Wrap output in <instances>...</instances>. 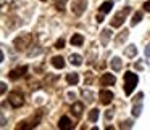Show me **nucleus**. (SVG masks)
<instances>
[{
    "label": "nucleus",
    "instance_id": "393cba45",
    "mask_svg": "<svg viewBox=\"0 0 150 130\" xmlns=\"http://www.w3.org/2000/svg\"><path fill=\"white\" fill-rule=\"evenodd\" d=\"M82 95H84V98H87V103H92V101H94V98H92V93H91V92H86V90H84V93H82Z\"/></svg>",
    "mask_w": 150,
    "mask_h": 130
},
{
    "label": "nucleus",
    "instance_id": "4be33fe9",
    "mask_svg": "<svg viewBox=\"0 0 150 130\" xmlns=\"http://www.w3.org/2000/svg\"><path fill=\"white\" fill-rule=\"evenodd\" d=\"M140 113H142V104H140V103L137 104L136 103V104H134V108H132V116L134 117H139Z\"/></svg>",
    "mask_w": 150,
    "mask_h": 130
},
{
    "label": "nucleus",
    "instance_id": "ddd939ff",
    "mask_svg": "<svg viewBox=\"0 0 150 130\" xmlns=\"http://www.w3.org/2000/svg\"><path fill=\"white\" fill-rule=\"evenodd\" d=\"M111 37V29H103L100 34V43L102 45H108V40Z\"/></svg>",
    "mask_w": 150,
    "mask_h": 130
},
{
    "label": "nucleus",
    "instance_id": "bb28decb",
    "mask_svg": "<svg viewBox=\"0 0 150 130\" xmlns=\"http://www.w3.org/2000/svg\"><path fill=\"white\" fill-rule=\"evenodd\" d=\"M40 52H42V48H36V50H31V52H28V55H29V56H34V55H39Z\"/></svg>",
    "mask_w": 150,
    "mask_h": 130
},
{
    "label": "nucleus",
    "instance_id": "72a5a7b5",
    "mask_svg": "<svg viewBox=\"0 0 150 130\" xmlns=\"http://www.w3.org/2000/svg\"><path fill=\"white\" fill-rule=\"evenodd\" d=\"M7 125V117H5V114H2V127Z\"/></svg>",
    "mask_w": 150,
    "mask_h": 130
},
{
    "label": "nucleus",
    "instance_id": "f3484780",
    "mask_svg": "<svg viewBox=\"0 0 150 130\" xmlns=\"http://www.w3.org/2000/svg\"><path fill=\"white\" fill-rule=\"evenodd\" d=\"M69 63L71 64H74V66H81L82 64V58H81V55H73L71 53V56H69Z\"/></svg>",
    "mask_w": 150,
    "mask_h": 130
},
{
    "label": "nucleus",
    "instance_id": "5701e85b",
    "mask_svg": "<svg viewBox=\"0 0 150 130\" xmlns=\"http://www.w3.org/2000/svg\"><path fill=\"white\" fill-rule=\"evenodd\" d=\"M89 120H91V122H97L98 120V109H92L91 113H89Z\"/></svg>",
    "mask_w": 150,
    "mask_h": 130
},
{
    "label": "nucleus",
    "instance_id": "423d86ee",
    "mask_svg": "<svg viewBox=\"0 0 150 130\" xmlns=\"http://www.w3.org/2000/svg\"><path fill=\"white\" fill-rule=\"evenodd\" d=\"M98 96H100V101L103 104H110L111 100H113V93H111L110 90H100Z\"/></svg>",
    "mask_w": 150,
    "mask_h": 130
},
{
    "label": "nucleus",
    "instance_id": "9b49d317",
    "mask_svg": "<svg viewBox=\"0 0 150 130\" xmlns=\"http://www.w3.org/2000/svg\"><path fill=\"white\" fill-rule=\"evenodd\" d=\"M69 42H71L73 47H81L82 43H84V37H82V34H73Z\"/></svg>",
    "mask_w": 150,
    "mask_h": 130
},
{
    "label": "nucleus",
    "instance_id": "a211bd4d",
    "mask_svg": "<svg viewBox=\"0 0 150 130\" xmlns=\"http://www.w3.org/2000/svg\"><path fill=\"white\" fill-rule=\"evenodd\" d=\"M111 8H113V2H105V3H102L100 5V8H98V10H100V13H108V11H111Z\"/></svg>",
    "mask_w": 150,
    "mask_h": 130
},
{
    "label": "nucleus",
    "instance_id": "473e14b6",
    "mask_svg": "<svg viewBox=\"0 0 150 130\" xmlns=\"http://www.w3.org/2000/svg\"><path fill=\"white\" fill-rule=\"evenodd\" d=\"M2 87H0V92H2V93H5V90H7V85H5V82H2Z\"/></svg>",
    "mask_w": 150,
    "mask_h": 130
},
{
    "label": "nucleus",
    "instance_id": "7c9ffc66",
    "mask_svg": "<svg viewBox=\"0 0 150 130\" xmlns=\"http://www.w3.org/2000/svg\"><path fill=\"white\" fill-rule=\"evenodd\" d=\"M134 66H136V69H139V71H142V69H144V64H142V63H140V61H137V63H136V64H134Z\"/></svg>",
    "mask_w": 150,
    "mask_h": 130
},
{
    "label": "nucleus",
    "instance_id": "9d476101",
    "mask_svg": "<svg viewBox=\"0 0 150 130\" xmlns=\"http://www.w3.org/2000/svg\"><path fill=\"white\" fill-rule=\"evenodd\" d=\"M110 66H111V69H113L115 72H120V71H121V68H123V61H121V59L118 58V56H115V58H111Z\"/></svg>",
    "mask_w": 150,
    "mask_h": 130
},
{
    "label": "nucleus",
    "instance_id": "e433bc0d",
    "mask_svg": "<svg viewBox=\"0 0 150 130\" xmlns=\"http://www.w3.org/2000/svg\"><path fill=\"white\" fill-rule=\"evenodd\" d=\"M10 2H11V0H10ZM2 5H5V0H2Z\"/></svg>",
    "mask_w": 150,
    "mask_h": 130
},
{
    "label": "nucleus",
    "instance_id": "412c9836",
    "mask_svg": "<svg viewBox=\"0 0 150 130\" xmlns=\"http://www.w3.org/2000/svg\"><path fill=\"white\" fill-rule=\"evenodd\" d=\"M55 2V8L58 11H63L66 8V0H53Z\"/></svg>",
    "mask_w": 150,
    "mask_h": 130
},
{
    "label": "nucleus",
    "instance_id": "39448f33",
    "mask_svg": "<svg viewBox=\"0 0 150 130\" xmlns=\"http://www.w3.org/2000/svg\"><path fill=\"white\" fill-rule=\"evenodd\" d=\"M86 8H87V0H76V2H73V13L76 15V16H81L82 13L86 11Z\"/></svg>",
    "mask_w": 150,
    "mask_h": 130
},
{
    "label": "nucleus",
    "instance_id": "c85d7f7f",
    "mask_svg": "<svg viewBox=\"0 0 150 130\" xmlns=\"http://www.w3.org/2000/svg\"><path fill=\"white\" fill-rule=\"evenodd\" d=\"M111 117H113V111H107V113H105V119L110 120Z\"/></svg>",
    "mask_w": 150,
    "mask_h": 130
},
{
    "label": "nucleus",
    "instance_id": "1a4fd4ad",
    "mask_svg": "<svg viewBox=\"0 0 150 130\" xmlns=\"http://www.w3.org/2000/svg\"><path fill=\"white\" fill-rule=\"evenodd\" d=\"M58 127H60L62 130H69V129H73V124H71V120H69V117L63 116L62 119H60V122H58Z\"/></svg>",
    "mask_w": 150,
    "mask_h": 130
},
{
    "label": "nucleus",
    "instance_id": "7ed1b4c3",
    "mask_svg": "<svg viewBox=\"0 0 150 130\" xmlns=\"http://www.w3.org/2000/svg\"><path fill=\"white\" fill-rule=\"evenodd\" d=\"M31 42H33V36L31 34H21L20 37L15 39V47H16V50H24L31 45Z\"/></svg>",
    "mask_w": 150,
    "mask_h": 130
},
{
    "label": "nucleus",
    "instance_id": "f03ea898",
    "mask_svg": "<svg viewBox=\"0 0 150 130\" xmlns=\"http://www.w3.org/2000/svg\"><path fill=\"white\" fill-rule=\"evenodd\" d=\"M131 13V7H124V10H121V11H118L116 15H115L113 18H111V27H120L121 24L124 23V20H126V16Z\"/></svg>",
    "mask_w": 150,
    "mask_h": 130
},
{
    "label": "nucleus",
    "instance_id": "4468645a",
    "mask_svg": "<svg viewBox=\"0 0 150 130\" xmlns=\"http://www.w3.org/2000/svg\"><path fill=\"white\" fill-rule=\"evenodd\" d=\"M52 66L57 69H63L65 68V59L62 58V56H53L52 58Z\"/></svg>",
    "mask_w": 150,
    "mask_h": 130
},
{
    "label": "nucleus",
    "instance_id": "6e6552de",
    "mask_svg": "<svg viewBox=\"0 0 150 130\" xmlns=\"http://www.w3.org/2000/svg\"><path fill=\"white\" fill-rule=\"evenodd\" d=\"M115 82H116V77H115L113 74H110V72H107V74H103L100 77V84L105 85V87H107V85H113Z\"/></svg>",
    "mask_w": 150,
    "mask_h": 130
},
{
    "label": "nucleus",
    "instance_id": "cd10ccee",
    "mask_svg": "<svg viewBox=\"0 0 150 130\" xmlns=\"http://www.w3.org/2000/svg\"><path fill=\"white\" fill-rule=\"evenodd\" d=\"M142 98H144V93L140 92V93L136 96V100H134V103H140V101H142Z\"/></svg>",
    "mask_w": 150,
    "mask_h": 130
},
{
    "label": "nucleus",
    "instance_id": "20e7f679",
    "mask_svg": "<svg viewBox=\"0 0 150 130\" xmlns=\"http://www.w3.org/2000/svg\"><path fill=\"white\" fill-rule=\"evenodd\" d=\"M8 101H10V104L13 108H21L24 103L23 100V95L20 93V92H11L10 95H8Z\"/></svg>",
    "mask_w": 150,
    "mask_h": 130
},
{
    "label": "nucleus",
    "instance_id": "4c0bfd02",
    "mask_svg": "<svg viewBox=\"0 0 150 130\" xmlns=\"http://www.w3.org/2000/svg\"><path fill=\"white\" fill-rule=\"evenodd\" d=\"M40 2H47V0H40Z\"/></svg>",
    "mask_w": 150,
    "mask_h": 130
},
{
    "label": "nucleus",
    "instance_id": "c9c22d12",
    "mask_svg": "<svg viewBox=\"0 0 150 130\" xmlns=\"http://www.w3.org/2000/svg\"><path fill=\"white\" fill-rule=\"evenodd\" d=\"M68 96H69V98H74V96H76V93H74V92H69Z\"/></svg>",
    "mask_w": 150,
    "mask_h": 130
},
{
    "label": "nucleus",
    "instance_id": "2f4dec72",
    "mask_svg": "<svg viewBox=\"0 0 150 130\" xmlns=\"http://www.w3.org/2000/svg\"><path fill=\"white\" fill-rule=\"evenodd\" d=\"M95 20H97V23H102V21H103V13L97 15V18H95Z\"/></svg>",
    "mask_w": 150,
    "mask_h": 130
},
{
    "label": "nucleus",
    "instance_id": "aec40b11",
    "mask_svg": "<svg viewBox=\"0 0 150 130\" xmlns=\"http://www.w3.org/2000/svg\"><path fill=\"white\" fill-rule=\"evenodd\" d=\"M142 16H144L142 11H137V13H134L132 21H131V26H137V24H139L140 21H142Z\"/></svg>",
    "mask_w": 150,
    "mask_h": 130
},
{
    "label": "nucleus",
    "instance_id": "f257e3e1",
    "mask_svg": "<svg viewBox=\"0 0 150 130\" xmlns=\"http://www.w3.org/2000/svg\"><path fill=\"white\" fill-rule=\"evenodd\" d=\"M137 84H139V77L134 72H124V93L131 95L132 90L137 87Z\"/></svg>",
    "mask_w": 150,
    "mask_h": 130
},
{
    "label": "nucleus",
    "instance_id": "f704fd0d",
    "mask_svg": "<svg viewBox=\"0 0 150 130\" xmlns=\"http://www.w3.org/2000/svg\"><path fill=\"white\" fill-rule=\"evenodd\" d=\"M145 56H147V58H150V45L145 47Z\"/></svg>",
    "mask_w": 150,
    "mask_h": 130
},
{
    "label": "nucleus",
    "instance_id": "dca6fc26",
    "mask_svg": "<svg viewBox=\"0 0 150 130\" xmlns=\"http://www.w3.org/2000/svg\"><path fill=\"white\" fill-rule=\"evenodd\" d=\"M124 55H126L127 58H134V56L137 55V47L136 45H127L126 50H124Z\"/></svg>",
    "mask_w": 150,
    "mask_h": 130
},
{
    "label": "nucleus",
    "instance_id": "2eb2a0df",
    "mask_svg": "<svg viewBox=\"0 0 150 130\" xmlns=\"http://www.w3.org/2000/svg\"><path fill=\"white\" fill-rule=\"evenodd\" d=\"M127 37H129V31L124 29L123 32L118 34V37H116V45H118V47H121V45H123V42L127 39Z\"/></svg>",
    "mask_w": 150,
    "mask_h": 130
},
{
    "label": "nucleus",
    "instance_id": "0eeeda50",
    "mask_svg": "<svg viewBox=\"0 0 150 130\" xmlns=\"http://www.w3.org/2000/svg\"><path fill=\"white\" fill-rule=\"evenodd\" d=\"M26 71H28L26 66H23V68H16V69H13V71L10 72V79H11V80H18V79H20L21 75L26 74Z\"/></svg>",
    "mask_w": 150,
    "mask_h": 130
},
{
    "label": "nucleus",
    "instance_id": "6ab92c4d",
    "mask_svg": "<svg viewBox=\"0 0 150 130\" xmlns=\"http://www.w3.org/2000/svg\"><path fill=\"white\" fill-rule=\"evenodd\" d=\"M66 80H68L69 85H76L79 82V75L76 74V72H73V74H68L66 75Z\"/></svg>",
    "mask_w": 150,
    "mask_h": 130
},
{
    "label": "nucleus",
    "instance_id": "f8f14e48",
    "mask_svg": "<svg viewBox=\"0 0 150 130\" xmlns=\"http://www.w3.org/2000/svg\"><path fill=\"white\" fill-rule=\"evenodd\" d=\"M82 111H84V104H82V103H74L71 106V113L74 114L76 117H81L82 116Z\"/></svg>",
    "mask_w": 150,
    "mask_h": 130
},
{
    "label": "nucleus",
    "instance_id": "c756f323",
    "mask_svg": "<svg viewBox=\"0 0 150 130\" xmlns=\"http://www.w3.org/2000/svg\"><path fill=\"white\" fill-rule=\"evenodd\" d=\"M144 10H145V11H149V13H150V0L144 3Z\"/></svg>",
    "mask_w": 150,
    "mask_h": 130
},
{
    "label": "nucleus",
    "instance_id": "a878e982",
    "mask_svg": "<svg viewBox=\"0 0 150 130\" xmlns=\"http://www.w3.org/2000/svg\"><path fill=\"white\" fill-rule=\"evenodd\" d=\"M63 47H65V40L63 39H60V40H57V43H55V48H63Z\"/></svg>",
    "mask_w": 150,
    "mask_h": 130
},
{
    "label": "nucleus",
    "instance_id": "b1692460",
    "mask_svg": "<svg viewBox=\"0 0 150 130\" xmlns=\"http://www.w3.org/2000/svg\"><path fill=\"white\" fill-rule=\"evenodd\" d=\"M121 129H132V120H131V119L123 120V124H121Z\"/></svg>",
    "mask_w": 150,
    "mask_h": 130
}]
</instances>
